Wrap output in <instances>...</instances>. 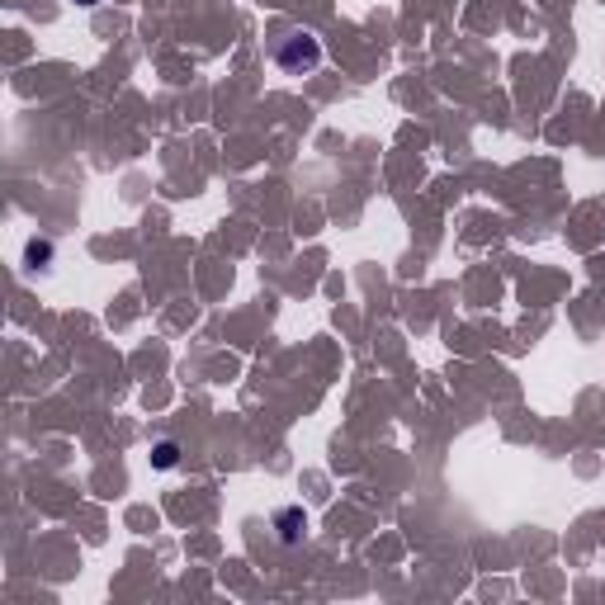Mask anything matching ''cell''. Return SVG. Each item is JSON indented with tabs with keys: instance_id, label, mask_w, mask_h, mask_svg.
I'll return each instance as SVG.
<instances>
[{
	"instance_id": "7a4b0ae2",
	"label": "cell",
	"mask_w": 605,
	"mask_h": 605,
	"mask_svg": "<svg viewBox=\"0 0 605 605\" xmlns=\"http://www.w3.org/2000/svg\"><path fill=\"white\" fill-rule=\"evenodd\" d=\"M275 525H279V535H284V544H298V539H303V530H308V516L289 506V511H279V516H275Z\"/></svg>"
},
{
	"instance_id": "277c9868",
	"label": "cell",
	"mask_w": 605,
	"mask_h": 605,
	"mask_svg": "<svg viewBox=\"0 0 605 605\" xmlns=\"http://www.w3.org/2000/svg\"><path fill=\"white\" fill-rule=\"evenodd\" d=\"M76 5H100V0H76Z\"/></svg>"
},
{
	"instance_id": "3957f363",
	"label": "cell",
	"mask_w": 605,
	"mask_h": 605,
	"mask_svg": "<svg viewBox=\"0 0 605 605\" xmlns=\"http://www.w3.org/2000/svg\"><path fill=\"white\" fill-rule=\"evenodd\" d=\"M152 464L156 468H175L180 464V445H175V440H161V445L152 450Z\"/></svg>"
},
{
	"instance_id": "6da1fadb",
	"label": "cell",
	"mask_w": 605,
	"mask_h": 605,
	"mask_svg": "<svg viewBox=\"0 0 605 605\" xmlns=\"http://www.w3.org/2000/svg\"><path fill=\"white\" fill-rule=\"evenodd\" d=\"M322 62V43H317V34H308V29H294V34H284L275 43V67L289 71V76H303V71H312Z\"/></svg>"
}]
</instances>
